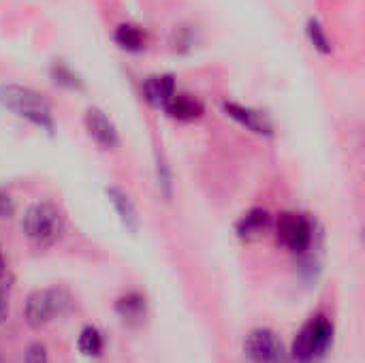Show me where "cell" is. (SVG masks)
<instances>
[{
    "instance_id": "6da1fadb",
    "label": "cell",
    "mask_w": 365,
    "mask_h": 363,
    "mask_svg": "<svg viewBox=\"0 0 365 363\" xmlns=\"http://www.w3.org/2000/svg\"><path fill=\"white\" fill-rule=\"evenodd\" d=\"M334 342V325L325 319H312L293 340L291 357L297 363H317L323 359Z\"/></svg>"
},
{
    "instance_id": "7a4b0ae2",
    "label": "cell",
    "mask_w": 365,
    "mask_h": 363,
    "mask_svg": "<svg viewBox=\"0 0 365 363\" xmlns=\"http://www.w3.org/2000/svg\"><path fill=\"white\" fill-rule=\"evenodd\" d=\"M71 308V295L62 289H38L26 300V323L32 329H38L53 319L62 317Z\"/></svg>"
},
{
    "instance_id": "3957f363",
    "label": "cell",
    "mask_w": 365,
    "mask_h": 363,
    "mask_svg": "<svg viewBox=\"0 0 365 363\" xmlns=\"http://www.w3.org/2000/svg\"><path fill=\"white\" fill-rule=\"evenodd\" d=\"M0 101L4 107H9L11 111H15L17 116L26 118V120H30L32 124L51 128V109H49V103L41 94H36L28 88L6 86L0 90Z\"/></svg>"
},
{
    "instance_id": "277c9868",
    "label": "cell",
    "mask_w": 365,
    "mask_h": 363,
    "mask_svg": "<svg viewBox=\"0 0 365 363\" xmlns=\"http://www.w3.org/2000/svg\"><path fill=\"white\" fill-rule=\"evenodd\" d=\"M24 233L38 246H49L58 240L62 231V214L51 203H34L24 216Z\"/></svg>"
},
{
    "instance_id": "5b68a950",
    "label": "cell",
    "mask_w": 365,
    "mask_h": 363,
    "mask_svg": "<svg viewBox=\"0 0 365 363\" xmlns=\"http://www.w3.org/2000/svg\"><path fill=\"white\" fill-rule=\"evenodd\" d=\"M276 237L278 242L295 255H304L314 237L312 220L306 214L287 212L276 220Z\"/></svg>"
},
{
    "instance_id": "8992f818",
    "label": "cell",
    "mask_w": 365,
    "mask_h": 363,
    "mask_svg": "<svg viewBox=\"0 0 365 363\" xmlns=\"http://www.w3.org/2000/svg\"><path fill=\"white\" fill-rule=\"evenodd\" d=\"M246 357L252 363H287L280 338L272 329H255L246 338Z\"/></svg>"
},
{
    "instance_id": "52a82bcc",
    "label": "cell",
    "mask_w": 365,
    "mask_h": 363,
    "mask_svg": "<svg viewBox=\"0 0 365 363\" xmlns=\"http://www.w3.org/2000/svg\"><path fill=\"white\" fill-rule=\"evenodd\" d=\"M86 126L90 137L105 150H113L118 145V133L115 126L107 120V116L98 109H90L86 116Z\"/></svg>"
},
{
    "instance_id": "ba28073f",
    "label": "cell",
    "mask_w": 365,
    "mask_h": 363,
    "mask_svg": "<svg viewBox=\"0 0 365 363\" xmlns=\"http://www.w3.org/2000/svg\"><path fill=\"white\" fill-rule=\"evenodd\" d=\"M269 229H272V216L265 210H261V208L250 210L237 223V235L242 240H246V242L263 237Z\"/></svg>"
},
{
    "instance_id": "9c48e42d",
    "label": "cell",
    "mask_w": 365,
    "mask_h": 363,
    "mask_svg": "<svg viewBox=\"0 0 365 363\" xmlns=\"http://www.w3.org/2000/svg\"><path fill=\"white\" fill-rule=\"evenodd\" d=\"M165 109H167V113H169L171 118L182 120V122L197 120V118H201V113H203V105H201L197 98L188 96V94H173V96L169 98V103L165 105Z\"/></svg>"
},
{
    "instance_id": "30bf717a",
    "label": "cell",
    "mask_w": 365,
    "mask_h": 363,
    "mask_svg": "<svg viewBox=\"0 0 365 363\" xmlns=\"http://www.w3.org/2000/svg\"><path fill=\"white\" fill-rule=\"evenodd\" d=\"M115 312L124 323L137 325L145 317V297L137 291H130L115 302Z\"/></svg>"
},
{
    "instance_id": "8fae6325",
    "label": "cell",
    "mask_w": 365,
    "mask_h": 363,
    "mask_svg": "<svg viewBox=\"0 0 365 363\" xmlns=\"http://www.w3.org/2000/svg\"><path fill=\"white\" fill-rule=\"evenodd\" d=\"M225 109H227V113H229L231 118H235L240 124H244V126L250 128L252 133H259V135H269V133H272V126H269V122L265 120L263 113L252 111V109H244V107H240V105H227Z\"/></svg>"
},
{
    "instance_id": "7c38bea8",
    "label": "cell",
    "mask_w": 365,
    "mask_h": 363,
    "mask_svg": "<svg viewBox=\"0 0 365 363\" xmlns=\"http://www.w3.org/2000/svg\"><path fill=\"white\" fill-rule=\"evenodd\" d=\"M143 94L145 98L156 105V107H165L169 103V98L175 94V83L171 77H152L145 81L143 86Z\"/></svg>"
},
{
    "instance_id": "4fadbf2b",
    "label": "cell",
    "mask_w": 365,
    "mask_h": 363,
    "mask_svg": "<svg viewBox=\"0 0 365 363\" xmlns=\"http://www.w3.org/2000/svg\"><path fill=\"white\" fill-rule=\"evenodd\" d=\"M107 195H109V199H111L113 208L118 210V214H120L122 223L126 225V229H130V231L135 233V231H137V227H139V218H137V212H135V208H133L130 199H128L122 190H118V188H109V190H107Z\"/></svg>"
},
{
    "instance_id": "5bb4252c",
    "label": "cell",
    "mask_w": 365,
    "mask_h": 363,
    "mask_svg": "<svg viewBox=\"0 0 365 363\" xmlns=\"http://www.w3.org/2000/svg\"><path fill=\"white\" fill-rule=\"evenodd\" d=\"M143 34L137 26H130V24H124L115 30V43L128 51H139L143 47Z\"/></svg>"
},
{
    "instance_id": "9a60e30c",
    "label": "cell",
    "mask_w": 365,
    "mask_h": 363,
    "mask_svg": "<svg viewBox=\"0 0 365 363\" xmlns=\"http://www.w3.org/2000/svg\"><path fill=\"white\" fill-rule=\"evenodd\" d=\"M77 347H79V351L86 357L101 355V351H103V336H101V332L96 327H83V332L79 334Z\"/></svg>"
},
{
    "instance_id": "2e32d148",
    "label": "cell",
    "mask_w": 365,
    "mask_h": 363,
    "mask_svg": "<svg viewBox=\"0 0 365 363\" xmlns=\"http://www.w3.org/2000/svg\"><path fill=\"white\" fill-rule=\"evenodd\" d=\"M11 289H13V278L9 274H2L0 276V323H4L9 319Z\"/></svg>"
},
{
    "instance_id": "e0dca14e",
    "label": "cell",
    "mask_w": 365,
    "mask_h": 363,
    "mask_svg": "<svg viewBox=\"0 0 365 363\" xmlns=\"http://www.w3.org/2000/svg\"><path fill=\"white\" fill-rule=\"evenodd\" d=\"M26 363H49L47 349L43 344H32L26 351Z\"/></svg>"
},
{
    "instance_id": "ac0fdd59",
    "label": "cell",
    "mask_w": 365,
    "mask_h": 363,
    "mask_svg": "<svg viewBox=\"0 0 365 363\" xmlns=\"http://www.w3.org/2000/svg\"><path fill=\"white\" fill-rule=\"evenodd\" d=\"M13 212H15V201H13L6 193H2V190H0V220L11 218V216H13Z\"/></svg>"
},
{
    "instance_id": "d6986e66",
    "label": "cell",
    "mask_w": 365,
    "mask_h": 363,
    "mask_svg": "<svg viewBox=\"0 0 365 363\" xmlns=\"http://www.w3.org/2000/svg\"><path fill=\"white\" fill-rule=\"evenodd\" d=\"M310 36H312V41H314V45H317L319 49H323V51L329 49V47H327V39H325V34L321 32V28H319L317 24L310 26Z\"/></svg>"
},
{
    "instance_id": "ffe728a7",
    "label": "cell",
    "mask_w": 365,
    "mask_h": 363,
    "mask_svg": "<svg viewBox=\"0 0 365 363\" xmlns=\"http://www.w3.org/2000/svg\"><path fill=\"white\" fill-rule=\"evenodd\" d=\"M6 274V263H4V255H2V248H0V276Z\"/></svg>"
}]
</instances>
